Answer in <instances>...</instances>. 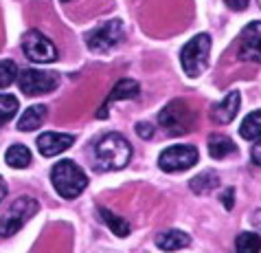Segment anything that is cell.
Listing matches in <instances>:
<instances>
[{
	"instance_id": "4fadbf2b",
	"label": "cell",
	"mask_w": 261,
	"mask_h": 253,
	"mask_svg": "<svg viewBox=\"0 0 261 253\" xmlns=\"http://www.w3.org/2000/svg\"><path fill=\"white\" fill-rule=\"evenodd\" d=\"M237 112H239V93L230 90L220 104L211 108V119L217 121V124H230L237 117Z\"/></svg>"
},
{
	"instance_id": "5bb4252c",
	"label": "cell",
	"mask_w": 261,
	"mask_h": 253,
	"mask_svg": "<svg viewBox=\"0 0 261 253\" xmlns=\"http://www.w3.org/2000/svg\"><path fill=\"white\" fill-rule=\"evenodd\" d=\"M189 242H191L189 234H185V231H180V229H167L156 236V244H158V249H163V251L185 249V247H189Z\"/></svg>"
},
{
	"instance_id": "44dd1931",
	"label": "cell",
	"mask_w": 261,
	"mask_h": 253,
	"mask_svg": "<svg viewBox=\"0 0 261 253\" xmlns=\"http://www.w3.org/2000/svg\"><path fill=\"white\" fill-rule=\"evenodd\" d=\"M220 185V178H217L215 174H208V172H204V174H200V176H195L189 187L195 192V194H208V192H213L215 187Z\"/></svg>"
},
{
	"instance_id": "277c9868",
	"label": "cell",
	"mask_w": 261,
	"mask_h": 253,
	"mask_svg": "<svg viewBox=\"0 0 261 253\" xmlns=\"http://www.w3.org/2000/svg\"><path fill=\"white\" fill-rule=\"evenodd\" d=\"M158 121H161V128L169 136H182L195 126V112L191 110V106L187 101L173 99L161 110Z\"/></svg>"
},
{
	"instance_id": "e0dca14e",
	"label": "cell",
	"mask_w": 261,
	"mask_h": 253,
	"mask_svg": "<svg viewBox=\"0 0 261 253\" xmlns=\"http://www.w3.org/2000/svg\"><path fill=\"white\" fill-rule=\"evenodd\" d=\"M237 152V146L233 143L230 136H224V134H213L208 139V154L213 158H226L230 154Z\"/></svg>"
},
{
	"instance_id": "ac0fdd59",
	"label": "cell",
	"mask_w": 261,
	"mask_h": 253,
	"mask_svg": "<svg viewBox=\"0 0 261 253\" xmlns=\"http://www.w3.org/2000/svg\"><path fill=\"white\" fill-rule=\"evenodd\" d=\"M99 216L103 218L108 229H112L114 236H119V238L129 236V222L125 218H121V216H117L114 212H110V209H106V207H99Z\"/></svg>"
},
{
	"instance_id": "8992f818",
	"label": "cell",
	"mask_w": 261,
	"mask_h": 253,
	"mask_svg": "<svg viewBox=\"0 0 261 253\" xmlns=\"http://www.w3.org/2000/svg\"><path fill=\"white\" fill-rule=\"evenodd\" d=\"M18 86L20 90L29 97H38V95H48L60 86V75L53 71H35V68H27V71H18Z\"/></svg>"
},
{
	"instance_id": "3957f363",
	"label": "cell",
	"mask_w": 261,
	"mask_h": 253,
	"mask_svg": "<svg viewBox=\"0 0 261 253\" xmlns=\"http://www.w3.org/2000/svg\"><path fill=\"white\" fill-rule=\"evenodd\" d=\"M208 57H211V35L208 33H198L180 51V64L189 77H200L204 73Z\"/></svg>"
},
{
	"instance_id": "30bf717a",
	"label": "cell",
	"mask_w": 261,
	"mask_h": 253,
	"mask_svg": "<svg viewBox=\"0 0 261 253\" xmlns=\"http://www.w3.org/2000/svg\"><path fill=\"white\" fill-rule=\"evenodd\" d=\"M239 60L261 64V22H250L239 35Z\"/></svg>"
},
{
	"instance_id": "f1b7e54d",
	"label": "cell",
	"mask_w": 261,
	"mask_h": 253,
	"mask_svg": "<svg viewBox=\"0 0 261 253\" xmlns=\"http://www.w3.org/2000/svg\"><path fill=\"white\" fill-rule=\"evenodd\" d=\"M64 3H66V0H64Z\"/></svg>"
},
{
	"instance_id": "7402d4cb",
	"label": "cell",
	"mask_w": 261,
	"mask_h": 253,
	"mask_svg": "<svg viewBox=\"0 0 261 253\" xmlns=\"http://www.w3.org/2000/svg\"><path fill=\"white\" fill-rule=\"evenodd\" d=\"M18 97L13 95H0V126H5L11 117H16L18 112Z\"/></svg>"
},
{
	"instance_id": "9c48e42d",
	"label": "cell",
	"mask_w": 261,
	"mask_h": 253,
	"mask_svg": "<svg viewBox=\"0 0 261 253\" xmlns=\"http://www.w3.org/2000/svg\"><path fill=\"white\" fill-rule=\"evenodd\" d=\"M198 148L195 146H169L161 152L158 165L163 172H185L198 163Z\"/></svg>"
},
{
	"instance_id": "52a82bcc",
	"label": "cell",
	"mask_w": 261,
	"mask_h": 253,
	"mask_svg": "<svg viewBox=\"0 0 261 253\" xmlns=\"http://www.w3.org/2000/svg\"><path fill=\"white\" fill-rule=\"evenodd\" d=\"M123 38H125V25L119 18H114V20H108V22L99 25L86 38V44H88L90 51H95V53H108V51H112L117 44H121Z\"/></svg>"
},
{
	"instance_id": "5b68a950",
	"label": "cell",
	"mask_w": 261,
	"mask_h": 253,
	"mask_svg": "<svg viewBox=\"0 0 261 253\" xmlns=\"http://www.w3.org/2000/svg\"><path fill=\"white\" fill-rule=\"evenodd\" d=\"M40 212V202L35 198H18L11 202V207L7 209L0 218V236L11 238L13 234H18L35 214Z\"/></svg>"
},
{
	"instance_id": "484cf974",
	"label": "cell",
	"mask_w": 261,
	"mask_h": 253,
	"mask_svg": "<svg viewBox=\"0 0 261 253\" xmlns=\"http://www.w3.org/2000/svg\"><path fill=\"white\" fill-rule=\"evenodd\" d=\"M250 156H252V163L259 165V168H261V139H257V143H255V146H252Z\"/></svg>"
},
{
	"instance_id": "cb8c5ba5",
	"label": "cell",
	"mask_w": 261,
	"mask_h": 253,
	"mask_svg": "<svg viewBox=\"0 0 261 253\" xmlns=\"http://www.w3.org/2000/svg\"><path fill=\"white\" fill-rule=\"evenodd\" d=\"M136 134L143 136V139H151V134H154V128L149 124H139L136 126Z\"/></svg>"
},
{
	"instance_id": "9a60e30c",
	"label": "cell",
	"mask_w": 261,
	"mask_h": 253,
	"mask_svg": "<svg viewBox=\"0 0 261 253\" xmlns=\"http://www.w3.org/2000/svg\"><path fill=\"white\" fill-rule=\"evenodd\" d=\"M46 119V106H29L27 110L20 114L18 119V130L22 132H31V130H38Z\"/></svg>"
},
{
	"instance_id": "7a4b0ae2",
	"label": "cell",
	"mask_w": 261,
	"mask_h": 253,
	"mask_svg": "<svg viewBox=\"0 0 261 253\" xmlns=\"http://www.w3.org/2000/svg\"><path fill=\"white\" fill-rule=\"evenodd\" d=\"M50 180H53V187L57 190L62 198H77L86 187H88V176L86 172L79 168L77 163L68 161V158H62L60 163H55L53 172H50Z\"/></svg>"
},
{
	"instance_id": "4316f807",
	"label": "cell",
	"mask_w": 261,
	"mask_h": 253,
	"mask_svg": "<svg viewBox=\"0 0 261 253\" xmlns=\"http://www.w3.org/2000/svg\"><path fill=\"white\" fill-rule=\"evenodd\" d=\"M233 190H226V192H224V196H222V202H224V207H226V209H230V207H233Z\"/></svg>"
},
{
	"instance_id": "d4e9b609",
	"label": "cell",
	"mask_w": 261,
	"mask_h": 253,
	"mask_svg": "<svg viewBox=\"0 0 261 253\" xmlns=\"http://www.w3.org/2000/svg\"><path fill=\"white\" fill-rule=\"evenodd\" d=\"M224 3H226V5H228L233 11H244L246 7H248L250 0H224Z\"/></svg>"
},
{
	"instance_id": "83f0119b",
	"label": "cell",
	"mask_w": 261,
	"mask_h": 253,
	"mask_svg": "<svg viewBox=\"0 0 261 253\" xmlns=\"http://www.w3.org/2000/svg\"><path fill=\"white\" fill-rule=\"evenodd\" d=\"M7 196V183L3 180V176H0V200H3Z\"/></svg>"
},
{
	"instance_id": "d6986e66",
	"label": "cell",
	"mask_w": 261,
	"mask_h": 253,
	"mask_svg": "<svg viewBox=\"0 0 261 253\" xmlns=\"http://www.w3.org/2000/svg\"><path fill=\"white\" fill-rule=\"evenodd\" d=\"M239 134H242L244 139H248V141L261 139V110L250 112L248 117L242 121V126H239Z\"/></svg>"
},
{
	"instance_id": "2e32d148",
	"label": "cell",
	"mask_w": 261,
	"mask_h": 253,
	"mask_svg": "<svg viewBox=\"0 0 261 253\" xmlns=\"http://www.w3.org/2000/svg\"><path fill=\"white\" fill-rule=\"evenodd\" d=\"M5 161L13 170H24L31 165V152H29V148L22 146V143H16V146H11L5 152Z\"/></svg>"
},
{
	"instance_id": "603a6c76",
	"label": "cell",
	"mask_w": 261,
	"mask_h": 253,
	"mask_svg": "<svg viewBox=\"0 0 261 253\" xmlns=\"http://www.w3.org/2000/svg\"><path fill=\"white\" fill-rule=\"evenodd\" d=\"M18 77V66L11 60H0V88H7Z\"/></svg>"
},
{
	"instance_id": "7c38bea8",
	"label": "cell",
	"mask_w": 261,
	"mask_h": 253,
	"mask_svg": "<svg viewBox=\"0 0 261 253\" xmlns=\"http://www.w3.org/2000/svg\"><path fill=\"white\" fill-rule=\"evenodd\" d=\"M72 136L64 132H44L38 136V150L42 156H57L72 146Z\"/></svg>"
},
{
	"instance_id": "ba28073f",
	"label": "cell",
	"mask_w": 261,
	"mask_h": 253,
	"mask_svg": "<svg viewBox=\"0 0 261 253\" xmlns=\"http://www.w3.org/2000/svg\"><path fill=\"white\" fill-rule=\"evenodd\" d=\"M22 51L27 55V60H31L35 64H50L57 60V47L50 42L44 33L35 31H27L22 35Z\"/></svg>"
},
{
	"instance_id": "8fae6325",
	"label": "cell",
	"mask_w": 261,
	"mask_h": 253,
	"mask_svg": "<svg viewBox=\"0 0 261 253\" xmlns=\"http://www.w3.org/2000/svg\"><path fill=\"white\" fill-rule=\"evenodd\" d=\"M141 95V86L136 79H121V82L114 84V88L110 93V97H108L103 101V108L97 112V117L99 119H103L108 112H110V106L114 104V101H121V99H134V97H139Z\"/></svg>"
},
{
	"instance_id": "6da1fadb",
	"label": "cell",
	"mask_w": 261,
	"mask_h": 253,
	"mask_svg": "<svg viewBox=\"0 0 261 253\" xmlns=\"http://www.w3.org/2000/svg\"><path fill=\"white\" fill-rule=\"evenodd\" d=\"M95 156L101 170H121L132 158V146L123 134L110 132L95 146Z\"/></svg>"
},
{
	"instance_id": "ffe728a7",
	"label": "cell",
	"mask_w": 261,
	"mask_h": 253,
	"mask_svg": "<svg viewBox=\"0 0 261 253\" xmlns=\"http://www.w3.org/2000/svg\"><path fill=\"white\" fill-rule=\"evenodd\" d=\"M235 249H237V253H261V236L255 234V231L239 234Z\"/></svg>"
}]
</instances>
